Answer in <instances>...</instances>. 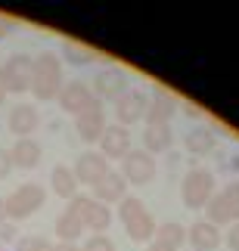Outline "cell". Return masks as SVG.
Wrapping results in <instances>:
<instances>
[{
  "mask_svg": "<svg viewBox=\"0 0 239 251\" xmlns=\"http://www.w3.org/2000/svg\"><path fill=\"white\" fill-rule=\"evenodd\" d=\"M149 251H174V248L165 245V242H159V239H152V242H149Z\"/></svg>",
  "mask_w": 239,
  "mask_h": 251,
  "instance_id": "33",
  "label": "cell"
},
{
  "mask_svg": "<svg viewBox=\"0 0 239 251\" xmlns=\"http://www.w3.org/2000/svg\"><path fill=\"white\" fill-rule=\"evenodd\" d=\"M184 146L193 152V155H208V152L214 149V130H208V127L189 130L186 137H184Z\"/></svg>",
  "mask_w": 239,
  "mask_h": 251,
  "instance_id": "23",
  "label": "cell"
},
{
  "mask_svg": "<svg viewBox=\"0 0 239 251\" xmlns=\"http://www.w3.org/2000/svg\"><path fill=\"white\" fill-rule=\"evenodd\" d=\"M9 158H13V168H37L41 161V143L25 137V140H16V146L9 149Z\"/></svg>",
  "mask_w": 239,
  "mask_h": 251,
  "instance_id": "18",
  "label": "cell"
},
{
  "mask_svg": "<svg viewBox=\"0 0 239 251\" xmlns=\"http://www.w3.org/2000/svg\"><path fill=\"white\" fill-rule=\"evenodd\" d=\"M50 183H53V192L62 196V199H75V196H78V180H75L72 168H65V165H56L50 171Z\"/></svg>",
  "mask_w": 239,
  "mask_h": 251,
  "instance_id": "21",
  "label": "cell"
},
{
  "mask_svg": "<svg viewBox=\"0 0 239 251\" xmlns=\"http://www.w3.org/2000/svg\"><path fill=\"white\" fill-rule=\"evenodd\" d=\"M6 96H9V93H6V84H3V78H0V105L6 102Z\"/></svg>",
  "mask_w": 239,
  "mask_h": 251,
  "instance_id": "35",
  "label": "cell"
},
{
  "mask_svg": "<svg viewBox=\"0 0 239 251\" xmlns=\"http://www.w3.org/2000/svg\"><path fill=\"white\" fill-rule=\"evenodd\" d=\"M227 245H230V251H239V224L227 229Z\"/></svg>",
  "mask_w": 239,
  "mask_h": 251,
  "instance_id": "30",
  "label": "cell"
},
{
  "mask_svg": "<svg viewBox=\"0 0 239 251\" xmlns=\"http://www.w3.org/2000/svg\"><path fill=\"white\" fill-rule=\"evenodd\" d=\"M171 143H174V133H171L168 124H146V130H143V146H146L149 155H159V152L171 149Z\"/></svg>",
  "mask_w": 239,
  "mask_h": 251,
  "instance_id": "19",
  "label": "cell"
},
{
  "mask_svg": "<svg viewBox=\"0 0 239 251\" xmlns=\"http://www.w3.org/2000/svg\"><path fill=\"white\" fill-rule=\"evenodd\" d=\"M184 112L189 115V118H202V109H199L196 102H184Z\"/></svg>",
  "mask_w": 239,
  "mask_h": 251,
  "instance_id": "32",
  "label": "cell"
},
{
  "mask_svg": "<svg viewBox=\"0 0 239 251\" xmlns=\"http://www.w3.org/2000/svg\"><path fill=\"white\" fill-rule=\"evenodd\" d=\"M124 229H128V236L133 239V242H152L159 224L152 220L149 211H140V214H133L131 220H124Z\"/></svg>",
  "mask_w": 239,
  "mask_h": 251,
  "instance_id": "20",
  "label": "cell"
},
{
  "mask_svg": "<svg viewBox=\"0 0 239 251\" xmlns=\"http://www.w3.org/2000/svg\"><path fill=\"white\" fill-rule=\"evenodd\" d=\"M31 93L41 102L59 100V93H62V59H56L53 53H41V56H37V59H34Z\"/></svg>",
  "mask_w": 239,
  "mask_h": 251,
  "instance_id": "1",
  "label": "cell"
},
{
  "mask_svg": "<svg viewBox=\"0 0 239 251\" xmlns=\"http://www.w3.org/2000/svg\"><path fill=\"white\" fill-rule=\"evenodd\" d=\"M140 211H146V205H143L137 196H124V199L118 201V217H121V224H124V220H131L133 214H140Z\"/></svg>",
  "mask_w": 239,
  "mask_h": 251,
  "instance_id": "25",
  "label": "cell"
},
{
  "mask_svg": "<svg viewBox=\"0 0 239 251\" xmlns=\"http://www.w3.org/2000/svg\"><path fill=\"white\" fill-rule=\"evenodd\" d=\"M121 177L128 186H146V183L156 180V158L149 152H140V149H131L121 161Z\"/></svg>",
  "mask_w": 239,
  "mask_h": 251,
  "instance_id": "6",
  "label": "cell"
},
{
  "mask_svg": "<svg viewBox=\"0 0 239 251\" xmlns=\"http://www.w3.org/2000/svg\"><path fill=\"white\" fill-rule=\"evenodd\" d=\"M44 199H47V192L37 186V183H22V186L6 199V217L9 220L31 217L37 208H44Z\"/></svg>",
  "mask_w": 239,
  "mask_h": 251,
  "instance_id": "5",
  "label": "cell"
},
{
  "mask_svg": "<svg viewBox=\"0 0 239 251\" xmlns=\"http://www.w3.org/2000/svg\"><path fill=\"white\" fill-rule=\"evenodd\" d=\"M124 90H128V72L115 69V65L97 72V78H93V84H90L93 100H118Z\"/></svg>",
  "mask_w": 239,
  "mask_h": 251,
  "instance_id": "9",
  "label": "cell"
},
{
  "mask_svg": "<svg viewBox=\"0 0 239 251\" xmlns=\"http://www.w3.org/2000/svg\"><path fill=\"white\" fill-rule=\"evenodd\" d=\"M186 239H189V245L199 248V251H214L221 245V229L214 224H208V220H199V224H193L186 229Z\"/></svg>",
  "mask_w": 239,
  "mask_h": 251,
  "instance_id": "16",
  "label": "cell"
},
{
  "mask_svg": "<svg viewBox=\"0 0 239 251\" xmlns=\"http://www.w3.org/2000/svg\"><path fill=\"white\" fill-rule=\"evenodd\" d=\"M19 251H53V245L47 242V239H41V236H28V239H22Z\"/></svg>",
  "mask_w": 239,
  "mask_h": 251,
  "instance_id": "27",
  "label": "cell"
},
{
  "mask_svg": "<svg viewBox=\"0 0 239 251\" xmlns=\"http://www.w3.org/2000/svg\"><path fill=\"white\" fill-rule=\"evenodd\" d=\"M81 251H115V242H112L106 233H100V236H90Z\"/></svg>",
  "mask_w": 239,
  "mask_h": 251,
  "instance_id": "26",
  "label": "cell"
},
{
  "mask_svg": "<svg viewBox=\"0 0 239 251\" xmlns=\"http://www.w3.org/2000/svg\"><path fill=\"white\" fill-rule=\"evenodd\" d=\"M152 239H159V242H165V245H171V248H180L186 242V226H180L177 220H168V224H161L159 229H156V236Z\"/></svg>",
  "mask_w": 239,
  "mask_h": 251,
  "instance_id": "24",
  "label": "cell"
},
{
  "mask_svg": "<svg viewBox=\"0 0 239 251\" xmlns=\"http://www.w3.org/2000/svg\"><path fill=\"white\" fill-rule=\"evenodd\" d=\"M13 19H6V16H0V37H9V31H13Z\"/></svg>",
  "mask_w": 239,
  "mask_h": 251,
  "instance_id": "31",
  "label": "cell"
},
{
  "mask_svg": "<svg viewBox=\"0 0 239 251\" xmlns=\"http://www.w3.org/2000/svg\"><path fill=\"white\" fill-rule=\"evenodd\" d=\"M212 196H214V174L208 168H193L180 183V199L189 211H205Z\"/></svg>",
  "mask_w": 239,
  "mask_h": 251,
  "instance_id": "2",
  "label": "cell"
},
{
  "mask_svg": "<svg viewBox=\"0 0 239 251\" xmlns=\"http://www.w3.org/2000/svg\"><path fill=\"white\" fill-rule=\"evenodd\" d=\"M9 171H13V158H9V149H0V180L9 177Z\"/></svg>",
  "mask_w": 239,
  "mask_h": 251,
  "instance_id": "29",
  "label": "cell"
},
{
  "mask_svg": "<svg viewBox=\"0 0 239 251\" xmlns=\"http://www.w3.org/2000/svg\"><path fill=\"white\" fill-rule=\"evenodd\" d=\"M69 211H75V214L81 217L84 229H90L93 236L106 233V229L112 226V208L103 205V201H97V199H90V196H75Z\"/></svg>",
  "mask_w": 239,
  "mask_h": 251,
  "instance_id": "4",
  "label": "cell"
},
{
  "mask_svg": "<svg viewBox=\"0 0 239 251\" xmlns=\"http://www.w3.org/2000/svg\"><path fill=\"white\" fill-rule=\"evenodd\" d=\"M106 112H103V105H100V100L90 105L87 112H81L78 118H75V130H78V137L81 140H87V143H93V140H100L103 133H106Z\"/></svg>",
  "mask_w": 239,
  "mask_h": 251,
  "instance_id": "12",
  "label": "cell"
},
{
  "mask_svg": "<svg viewBox=\"0 0 239 251\" xmlns=\"http://www.w3.org/2000/svg\"><path fill=\"white\" fill-rule=\"evenodd\" d=\"M146 109H149V96L137 90V87H128L118 100H115V118L121 127H128V124H137L140 118H146Z\"/></svg>",
  "mask_w": 239,
  "mask_h": 251,
  "instance_id": "8",
  "label": "cell"
},
{
  "mask_svg": "<svg viewBox=\"0 0 239 251\" xmlns=\"http://www.w3.org/2000/svg\"><path fill=\"white\" fill-rule=\"evenodd\" d=\"M124 192H128V183L118 171H109L106 177H103L97 186H93V199L103 201V205H109V201H121Z\"/></svg>",
  "mask_w": 239,
  "mask_h": 251,
  "instance_id": "17",
  "label": "cell"
},
{
  "mask_svg": "<svg viewBox=\"0 0 239 251\" xmlns=\"http://www.w3.org/2000/svg\"><path fill=\"white\" fill-rule=\"evenodd\" d=\"M65 59H72V62H87L90 59V50H84V47H78V44H65Z\"/></svg>",
  "mask_w": 239,
  "mask_h": 251,
  "instance_id": "28",
  "label": "cell"
},
{
  "mask_svg": "<svg viewBox=\"0 0 239 251\" xmlns=\"http://www.w3.org/2000/svg\"><path fill=\"white\" fill-rule=\"evenodd\" d=\"M0 78H3V84H6V93L31 90L34 59H31V56H13L6 65H0Z\"/></svg>",
  "mask_w": 239,
  "mask_h": 251,
  "instance_id": "7",
  "label": "cell"
},
{
  "mask_svg": "<svg viewBox=\"0 0 239 251\" xmlns=\"http://www.w3.org/2000/svg\"><path fill=\"white\" fill-rule=\"evenodd\" d=\"M208 224L224 226V224H239V183H227L221 192H214L212 201L205 205Z\"/></svg>",
  "mask_w": 239,
  "mask_h": 251,
  "instance_id": "3",
  "label": "cell"
},
{
  "mask_svg": "<svg viewBox=\"0 0 239 251\" xmlns=\"http://www.w3.org/2000/svg\"><path fill=\"white\" fill-rule=\"evenodd\" d=\"M112 168H109V161L100 155V152H84V155L78 158V165H75V180L78 183H87V186H97V183L106 177Z\"/></svg>",
  "mask_w": 239,
  "mask_h": 251,
  "instance_id": "14",
  "label": "cell"
},
{
  "mask_svg": "<svg viewBox=\"0 0 239 251\" xmlns=\"http://www.w3.org/2000/svg\"><path fill=\"white\" fill-rule=\"evenodd\" d=\"M53 251H81L75 242H59V245H53Z\"/></svg>",
  "mask_w": 239,
  "mask_h": 251,
  "instance_id": "34",
  "label": "cell"
},
{
  "mask_svg": "<svg viewBox=\"0 0 239 251\" xmlns=\"http://www.w3.org/2000/svg\"><path fill=\"white\" fill-rule=\"evenodd\" d=\"M131 152V133H128V127H121V124H109L106 127V133L100 137V155L103 158H121L124 161V155Z\"/></svg>",
  "mask_w": 239,
  "mask_h": 251,
  "instance_id": "13",
  "label": "cell"
},
{
  "mask_svg": "<svg viewBox=\"0 0 239 251\" xmlns=\"http://www.w3.org/2000/svg\"><path fill=\"white\" fill-rule=\"evenodd\" d=\"M97 102L93 100V93H90V87L84 84V81H72V84H62V93H59V105L69 115H75L78 118L81 112H87L90 105Z\"/></svg>",
  "mask_w": 239,
  "mask_h": 251,
  "instance_id": "10",
  "label": "cell"
},
{
  "mask_svg": "<svg viewBox=\"0 0 239 251\" xmlns=\"http://www.w3.org/2000/svg\"><path fill=\"white\" fill-rule=\"evenodd\" d=\"M6 220V199H0V224Z\"/></svg>",
  "mask_w": 239,
  "mask_h": 251,
  "instance_id": "37",
  "label": "cell"
},
{
  "mask_svg": "<svg viewBox=\"0 0 239 251\" xmlns=\"http://www.w3.org/2000/svg\"><path fill=\"white\" fill-rule=\"evenodd\" d=\"M84 233V224H81V217L75 214V211L65 208L59 217H56V236H59V242H75Z\"/></svg>",
  "mask_w": 239,
  "mask_h": 251,
  "instance_id": "22",
  "label": "cell"
},
{
  "mask_svg": "<svg viewBox=\"0 0 239 251\" xmlns=\"http://www.w3.org/2000/svg\"><path fill=\"white\" fill-rule=\"evenodd\" d=\"M177 109H180L177 96L171 90H165V87H156L152 100H149V109H146V124H168Z\"/></svg>",
  "mask_w": 239,
  "mask_h": 251,
  "instance_id": "11",
  "label": "cell"
},
{
  "mask_svg": "<svg viewBox=\"0 0 239 251\" xmlns=\"http://www.w3.org/2000/svg\"><path fill=\"white\" fill-rule=\"evenodd\" d=\"M0 236H3V239H13L16 229H13V226H3V229H0Z\"/></svg>",
  "mask_w": 239,
  "mask_h": 251,
  "instance_id": "36",
  "label": "cell"
},
{
  "mask_svg": "<svg viewBox=\"0 0 239 251\" xmlns=\"http://www.w3.org/2000/svg\"><path fill=\"white\" fill-rule=\"evenodd\" d=\"M37 124H41V115H37L34 105H16V109H9V130L19 133V140L31 137L37 130Z\"/></svg>",
  "mask_w": 239,
  "mask_h": 251,
  "instance_id": "15",
  "label": "cell"
}]
</instances>
